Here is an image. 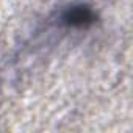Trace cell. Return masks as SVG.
Returning <instances> with one entry per match:
<instances>
[{
  "label": "cell",
  "mask_w": 133,
  "mask_h": 133,
  "mask_svg": "<svg viewBox=\"0 0 133 133\" xmlns=\"http://www.w3.org/2000/svg\"><path fill=\"white\" fill-rule=\"evenodd\" d=\"M59 22L72 28H88L96 22V14L86 5H72L61 11Z\"/></svg>",
  "instance_id": "obj_1"
}]
</instances>
